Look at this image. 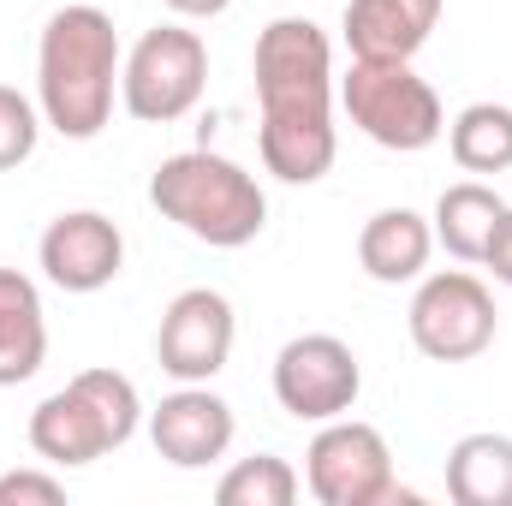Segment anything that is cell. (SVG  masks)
Wrapping results in <instances>:
<instances>
[{
    "label": "cell",
    "instance_id": "1",
    "mask_svg": "<svg viewBox=\"0 0 512 506\" xmlns=\"http://www.w3.org/2000/svg\"><path fill=\"white\" fill-rule=\"evenodd\" d=\"M256 155L280 185H316L334 155H340V126H334V42L316 18H268L256 30Z\"/></svg>",
    "mask_w": 512,
    "mask_h": 506
},
{
    "label": "cell",
    "instance_id": "2",
    "mask_svg": "<svg viewBox=\"0 0 512 506\" xmlns=\"http://www.w3.org/2000/svg\"><path fill=\"white\" fill-rule=\"evenodd\" d=\"M120 30L102 6H60L42 36H36V108L48 131L90 143L114 120V96H120Z\"/></svg>",
    "mask_w": 512,
    "mask_h": 506
},
{
    "label": "cell",
    "instance_id": "3",
    "mask_svg": "<svg viewBox=\"0 0 512 506\" xmlns=\"http://www.w3.org/2000/svg\"><path fill=\"white\" fill-rule=\"evenodd\" d=\"M149 203L161 221H173L179 233H191L209 251H245L268 227V197L239 161L215 155V149H185L167 155L149 173Z\"/></svg>",
    "mask_w": 512,
    "mask_h": 506
},
{
    "label": "cell",
    "instance_id": "4",
    "mask_svg": "<svg viewBox=\"0 0 512 506\" xmlns=\"http://www.w3.org/2000/svg\"><path fill=\"white\" fill-rule=\"evenodd\" d=\"M143 423L137 381L120 370H78L30 411V453L54 471H84L108 453H120Z\"/></svg>",
    "mask_w": 512,
    "mask_h": 506
},
{
    "label": "cell",
    "instance_id": "5",
    "mask_svg": "<svg viewBox=\"0 0 512 506\" xmlns=\"http://www.w3.org/2000/svg\"><path fill=\"white\" fill-rule=\"evenodd\" d=\"M340 108L393 155H423L447 137V108L411 60H352V72L340 78Z\"/></svg>",
    "mask_w": 512,
    "mask_h": 506
},
{
    "label": "cell",
    "instance_id": "6",
    "mask_svg": "<svg viewBox=\"0 0 512 506\" xmlns=\"http://www.w3.org/2000/svg\"><path fill=\"white\" fill-rule=\"evenodd\" d=\"M209 90V42L185 24H155L126 48L120 66V108L137 126L185 120Z\"/></svg>",
    "mask_w": 512,
    "mask_h": 506
},
{
    "label": "cell",
    "instance_id": "7",
    "mask_svg": "<svg viewBox=\"0 0 512 506\" xmlns=\"http://www.w3.org/2000/svg\"><path fill=\"white\" fill-rule=\"evenodd\" d=\"M501 310L495 292L471 274V268H435L417 280L411 310H405V334L429 364H471L495 346Z\"/></svg>",
    "mask_w": 512,
    "mask_h": 506
},
{
    "label": "cell",
    "instance_id": "8",
    "mask_svg": "<svg viewBox=\"0 0 512 506\" xmlns=\"http://www.w3.org/2000/svg\"><path fill=\"white\" fill-rule=\"evenodd\" d=\"M304 489L316 506H387L417 501L393 483V453L376 423H358L352 411L334 423H316V441L304 447Z\"/></svg>",
    "mask_w": 512,
    "mask_h": 506
},
{
    "label": "cell",
    "instance_id": "9",
    "mask_svg": "<svg viewBox=\"0 0 512 506\" xmlns=\"http://www.w3.org/2000/svg\"><path fill=\"white\" fill-rule=\"evenodd\" d=\"M364 364L340 334H298L274 352V405L298 423H334L358 405Z\"/></svg>",
    "mask_w": 512,
    "mask_h": 506
},
{
    "label": "cell",
    "instance_id": "10",
    "mask_svg": "<svg viewBox=\"0 0 512 506\" xmlns=\"http://www.w3.org/2000/svg\"><path fill=\"white\" fill-rule=\"evenodd\" d=\"M239 340V316L227 304V292L215 286H185L155 328V364L173 381H215L233 358Z\"/></svg>",
    "mask_w": 512,
    "mask_h": 506
},
{
    "label": "cell",
    "instance_id": "11",
    "mask_svg": "<svg viewBox=\"0 0 512 506\" xmlns=\"http://www.w3.org/2000/svg\"><path fill=\"white\" fill-rule=\"evenodd\" d=\"M36 268L48 274V286L90 298V292H102V286L120 280V268H126V233L102 209H66V215H54L42 227Z\"/></svg>",
    "mask_w": 512,
    "mask_h": 506
},
{
    "label": "cell",
    "instance_id": "12",
    "mask_svg": "<svg viewBox=\"0 0 512 506\" xmlns=\"http://www.w3.org/2000/svg\"><path fill=\"white\" fill-rule=\"evenodd\" d=\"M233 435H239V417L209 381H179L149 411V441L173 471H209L215 459H227Z\"/></svg>",
    "mask_w": 512,
    "mask_h": 506
},
{
    "label": "cell",
    "instance_id": "13",
    "mask_svg": "<svg viewBox=\"0 0 512 506\" xmlns=\"http://www.w3.org/2000/svg\"><path fill=\"white\" fill-rule=\"evenodd\" d=\"M447 0H346V48L352 60H417V48L435 36Z\"/></svg>",
    "mask_w": 512,
    "mask_h": 506
},
{
    "label": "cell",
    "instance_id": "14",
    "mask_svg": "<svg viewBox=\"0 0 512 506\" xmlns=\"http://www.w3.org/2000/svg\"><path fill=\"white\" fill-rule=\"evenodd\" d=\"M429 256H435V227L429 215L417 209H376L358 233V268L376 280V286H411L429 274Z\"/></svg>",
    "mask_w": 512,
    "mask_h": 506
},
{
    "label": "cell",
    "instance_id": "15",
    "mask_svg": "<svg viewBox=\"0 0 512 506\" xmlns=\"http://www.w3.org/2000/svg\"><path fill=\"white\" fill-rule=\"evenodd\" d=\"M48 358V310L30 274L0 268V387H18Z\"/></svg>",
    "mask_w": 512,
    "mask_h": 506
},
{
    "label": "cell",
    "instance_id": "16",
    "mask_svg": "<svg viewBox=\"0 0 512 506\" xmlns=\"http://www.w3.org/2000/svg\"><path fill=\"white\" fill-rule=\"evenodd\" d=\"M501 215H507V197H501L495 185L459 179V185H447V191L435 197L429 227H435V245L453 256V262H483L495 227H501Z\"/></svg>",
    "mask_w": 512,
    "mask_h": 506
},
{
    "label": "cell",
    "instance_id": "17",
    "mask_svg": "<svg viewBox=\"0 0 512 506\" xmlns=\"http://www.w3.org/2000/svg\"><path fill=\"white\" fill-rule=\"evenodd\" d=\"M447 501L453 506H512V435L477 429L447 453Z\"/></svg>",
    "mask_w": 512,
    "mask_h": 506
},
{
    "label": "cell",
    "instance_id": "18",
    "mask_svg": "<svg viewBox=\"0 0 512 506\" xmlns=\"http://www.w3.org/2000/svg\"><path fill=\"white\" fill-rule=\"evenodd\" d=\"M447 155L459 173H507L512 167V108L507 102H471L447 120Z\"/></svg>",
    "mask_w": 512,
    "mask_h": 506
},
{
    "label": "cell",
    "instance_id": "19",
    "mask_svg": "<svg viewBox=\"0 0 512 506\" xmlns=\"http://www.w3.org/2000/svg\"><path fill=\"white\" fill-rule=\"evenodd\" d=\"M304 489V477L280 459V453H256L239 459L221 483H215V501L221 506H292Z\"/></svg>",
    "mask_w": 512,
    "mask_h": 506
},
{
    "label": "cell",
    "instance_id": "20",
    "mask_svg": "<svg viewBox=\"0 0 512 506\" xmlns=\"http://www.w3.org/2000/svg\"><path fill=\"white\" fill-rule=\"evenodd\" d=\"M42 126H48V120H42L36 96H24V90L0 84V173H12V167H24V161L36 155Z\"/></svg>",
    "mask_w": 512,
    "mask_h": 506
},
{
    "label": "cell",
    "instance_id": "21",
    "mask_svg": "<svg viewBox=\"0 0 512 506\" xmlns=\"http://www.w3.org/2000/svg\"><path fill=\"white\" fill-rule=\"evenodd\" d=\"M66 483L54 471H6L0 477V506H60Z\"/></svg>",
    "mask_w": 512,
    "mask_h": 506
},
{
    "label": "cell",
    "instance_id": "22",
    "mask_svg": "<svg viewBox=\"0 0 512 506\" xmlns=\"http://www.w3.org/2000/svg\"><path fill=\"white\" fill-rule=\"evenodd\" d=\"M483 268L501 286H512V203H507V215H501V227H495V239H489V251H483Z\"/></svg>",
    "mask_w": 512,
    "mask_h": 506
},
{
    "label": "cell",
    "instance_id": "23",
    "mask_svg": "<svg viewBox=\"0 0 512 506\" xmlns=\"http://www.w3.org/2000/svg\"><path fill=\"white\" fill-rule=\"evenodd\" d=\"M167 12H179V18H221L233 0H161Z\"/></svg>",
    "mask_w": 512,
    "mask_h": 506
}]
</instances>
